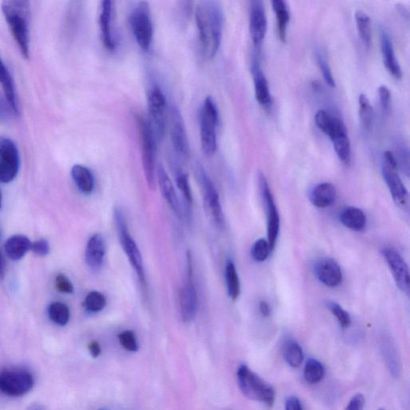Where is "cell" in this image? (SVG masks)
<instances>
[{
    "label": "cell",
    "mask_w": 410,
    "mask_h": 410,
    "mask_svg": "<svg viewBox=\"0 0 410 410\" xmlns=\"http://www.w3.org/2000/svg\"><path fill=\"white\" fill-rule=\"evenodd\" d=\"M200 52L207 59L215 57L222 45L224 15L219 0H200L195 9Z\"/></svg>",
    "instance_id": "cell-1"
},
{
    "label": "cell",
    "mask_w": 410,
    "mask_h": 410,
    "mask_svg": "<svg viewBox=\"0 0 410 410\" xmlns=\"http://www.w3.org/2000/svg\"><path fill=\"white\" fill-rule=\"evenodd\" d=\"M1 9L23 57L29 59L30 21L29 0H3Z\"/></svg>",
    "instance_id": "cell-2"
},
{
    "label": "cell",
    "mask_w": 410,
    "mask_h": 410,
    "mask_svg": "<svg viewBox=\"0 0 410 410\" xmlns=\"http://www.w3.org/2000/svg\"><path fill=\"white\" fill-rule=\"evenodd\" d=\"M237 375L239 387L249 399L265 403L268 406H273L275 402L273 388L251 370L246 365L239 367Z\"/></svg>",
    "instance_id": "cell-3"
},
{
    "label": "cell",
    "mask_w": 410,
    "mask_h": 410,
    "mask_svg": "<svg viewBox=\"0 0 410 410\" xmlns=\"http://www.w3.org/2000/svg\"><path fill=\"white\" fill-rule=\"evenodd\" d=\"M137 125L142 142V164L147 185L151 190H154L156 186V139L148 120L142 116H138Z\"/></svg>",
    "instance_id": "cell-4"
},
{
    "label": "cell",
    "mask_w": 410,
    "mask_h": 410,
    "mask_svg": "<svg viewBox=\"0 0 410 410\" xmlns=\"http://www.w3.org/2000/svg\"><path fill=\"white\" fill-rule=\"evenodd\" d=\"M219 113L215 102L207 96L202 106L200 116L201 148L205 154L211 156L217 149V126Z\"/></svg>",
    "instance_id": "cell-5"
},
{
    "label": "cell",
    "mask_w": 410,
    "mask_h": 410,
    "mask_svg": "<svg viewBox=\"0 0 410 410\" xmlns=\"http://www.w3.org/2000/svg\"><path fill=\"white\" fill-rule=\"evenodd\" d=\"M114 220L121 246L123 248L135 271H136L139 280L142 281V283H145L142 256L136 241H134L130 234V231H128L126 217L120 207H115L114 210Z\"/></svg>",
    "instance_id": "cell-6"
},
{
    "label": "cell",
    "mask_w": 410,
    "mask_h": 410,
    "mask_svg": "<svg viewBox=\"0 0 410 410\" xmlns=\"http://www.w3.org/2000/svg\"><path fill=\"white\" fill-rule=\"evenodd\" d=\"M382 173L394 203L402 210L407 209L408 191L399 176V164H397L395 156L390 151L384 153Z\"/></svg>",
    "instance_id": "cell-7"
},
{
    "label": "cell",
    "mask_w": 410,
    "mask_h": 410,
    "mask_svg": "<svg viewBox=\"0 0 410 410\" xmlns=\"http://www.w3.org/2000/svg\"><path fill=\"white\" fill-rule=\"evenodd\" d=\"M130 22L137 45L144 52H149L153 39V25L148 2L142 1L138 4L132 12Z\"/></svg>",
    "instance_id": "cell-8"
},
{
    "label": "cell",
    "mask_w": 410,
    "mask_h": 410,
    "mask_svg": "<svg viewBox=\"0 0 410 410\" xmlns=\"http://www.w3.org/2000/svg\"><path fill=\"white\" fill-rule=\"evenodd\" d=\"M149 123L156 142H161L166 130L169 110L166 98L158 86L152 88L148 98Z\"/></svg>",
    "instance_id": "cell-9"
},
{
    "label": "cell",
    "mask_w": 410,
    "mask_h": 410,
    "mask_svg": "<svg viewBox=\"0 0 410 410\" xmlns=\"http://www.w3.org/2000/svg\"><path fill=\"white\" fill-rule=\"evenodd\" d=\"M198 178L207 214L219 228H223L224 216L215 186L202 167L198 169Z\"/></svg>",
    "instance_id": "cell-10"
},
{
    "label": "cell",
    "mask_w": 410,
    "mask_h": 410,
    "mask_svg": "<svg viewBox=\"0 0 410 410\" xmlns=\"http://www.w3.org/2000/svg\"><path fill=\"white\" fill-rule=\"evenodd\" d=\"M34 378L23 370H5L0 372V392L11 397L25 395L33 388Z\"/></svg>",
    "instance_id": "cell-11"
},
{
    "label": "cell",
    "mask_w": 410,
    "mask_h": 410,
    "mask_svg": "<svg viewBox=\"0 0 410 410\" xmlns=\"http://www.w3.org/2000/svg\"><path fill=\"white\" fill-rule=\"evenodd\" d=\"M19 168L20 154L16 145L8 138H0V182L13 181Z\"/></svg>",
    "instance_id": "cell-12"
},
{
    "label": "cell",
    "mask_w": 410,
    "mask_h": 410,
    "mask_svg": "<svg viewBox=\"0 0 410 410\" xmlns=\"http://www.w3.org/2000/svg\"><path fill=\"white\" fill-rule=\"evenodd\" d=\"M260 186L267 212L268 243L271 251L276 246L280 232V216L273 195L264 175L260 176Z\"/></svg>",
    "instance_id": "cell-13"
},
{
    "label": "cell",
    "mask_w": 410,
    "mask_h": 410,
    "mask_svg": "<svg viewBox=\"0 0 410 410\" xmlns=\"http://www.w3.org/2000/svg\"><path fill=\"white\" fill-rule=\"evenodd\" d=\"M86 0H69L64 13L62 36L67 44L75 40L81 30Z\"/></svg>",
    "instance_id": "cell-14"
},
{
    "label": "cell",
    "mask_w": 410,
    "mask_h": 410,
    "mask_svg": "<svg viewBox=\"0 0 410 410\" xmlns=\"http://www.w3.org/2000/svg\"><path fill=\"white\" fill-rule=\"evenodd\" d=\"M266 11L263 0H249V32L253 44L258 50L266 36Z\"/></svg>",
    "instance_id": "cell-15"
},
{
    "label": "cell",
    "mask_w": 410,
    "mask_h": 410,
    "mask_svg": "<svg viewBox=\"0 0 410 410\" xmlns=\"http://www.w3.org/2000/svg\"><path fill=\"white\" fill-rule=\"evenodd\" d=\"M193 277L192 258L188 254L187 283L182 287L180 295L181 314L185 322L193 321L198 312V297Z\"/></svg>",
    "instance_id": "cell-16"
},
{
    "label": "cell",
    "mask_w": 410,
    "mask_h": 410,
    "mask_svg": "<svg viewBox=\"0 0 410 410\" xmlns=\"http://www.w3.org/2000/svg\"><path fill=\"white\" fill-rule=\"evenodd\" d=\"M171 139L175 150L183 158H188L190 153L188 135L182 115L178 108L171 107L168 115Z\"/></svg>",
    "instance_id": "cell-17"
},
{
    "label": "cell",
    "mask_w": 410,
    "mask_h": 410,
    "mask_svg": "<svg viewBox=\"0 0 410 410\" xmlns=\"http://www.w3.org/2000/svg\"><path fill=\"white\" fill-rule=\"evenodd\" d=\"M326 135L331 139L336 155L341 162L347 165L350 164L351 162V145L343 121L334 116L332 125Z\"/></svg>",
    "instance_id": "cell-18"
},
{
    "label": "cell",
    "mask_w": 410,
    "mask_h": 410,
    "mask_svg": "<svg viewBox=\"0 0 410 410\" xmlns=\"http://www.w3.org/2000/svg\"><path fill=\"white\" fill-rule=\"evenodd\" d=\"M384 258L393 273L396 284L399 289L409 295V273L406 263L401 254L394 249L385 248L382 251Z\"/></svg>",
    "instance_id": "cell-19"
},
{
    "label": "cell",
    "mask_w": 410,
    "mask_h": 410,
    "mask_svg": "<svg viewBox=\"0 0 410 410\" xmlns=\"http://www.w3.org/2000/svg\"><path fill=\"white\" fill-rule=\"evenodd\" d=\"M114 4L115 0H102L99 18L101 41L103 47L109 52H114L118 46L113 28Z\"/></svg>",
    "instance_id": "cell-20"
},
{
    "label": "cell",
    "mask_w": 410,
    "mask_h": 410,
    "mask_svg": "<svg viewBox=\"0 0 410 410\" xmlns=\"http://www.w3.org/2000/svg\"><path fill=\"white\" fill-rule=\"evenodd\" d=\"M156 181L164 198L166 200L171 209L176 213L177 217L183 218L185 215H183L182 205L178 195L176 194L173 183L166 171L161 164L156 167Z\"/></svg>",
    "instance_id": "cell-21"
},
{
    "label": "cell",
    "mask_w": 410,
    "mask_h": 410,
    "mask_svg": "<svg viewBox=\"0 0 410 410\" xmlns=\"http://www.w3.org/2000/svg\"><path fill=\"white\" fill-rule=\"evenodd\" d=\"M251 72H252L255 97L256 101L262 107L268 108L272 105V96L269 90L267 79L262 71L260 60L258 57L253 59L251 64Z\"/></svg>",
    "instance_id": "cell-22"
},
{
    "label": "cell",
    "mask_w": 410,
    "mask_h": 410,
    "mask_svg": "<svg viewBox=\"0 0 410 410\" xmlns=\"http://www.w3.org/2000/svg\"><path fill=\"white\" fill-rule=\"evenodd\" d=\"M315 273L321 283L330 287L338 286L343 279L341 267L331 258L318 261L315 265Z\"/></svg>",
    "instance_id": "cell-23"
},
{
    "label": "cell",
    "mask_w": 410,
    "mask_h": 410,
    "mask_svg": "<svg viewBox=\"0 0 410 410\" xmlns=\"http://www.w3.org/2000/svg\"><path fill=\"white\" fill-rule=\"evenodd\" d=\"M381 49L383 63L389 74L397 79L402 78L401 66L396 57L393 42L387 30L382 28L380 32Z\"/></svg>",
    "instance_id": "cell-24"
},
{
    "label": "cell",
    "mask_w": 410,
    "mask_h": 410,
    "mask_svg": "<svg viewBox=\"0 0 410 410\" xmlns=\"http://www.w3.org/2000/svg\"><path fill=\"white\" fill-rule=\"evenodd\" d=\"M106 246L105 239L100 234L91 236L88 241L85 260L93 271L100 269L105 261Z\"/></svg>",
    "instance_id": "cell-25"
},
{
    "label": "cell",
    "mask_w": 410,
    "mask_h": 410,
    "mask_svg": "<svg viewBox=\"0 0 410 410\" xmlns=\"http://www.w3.org/2000/svg\"><path fill=\"white\" fill-rule=\"evenodd\" d=\"M336 199V189L331 183H319L310 193L311 203L319 209L333 205Z\"/></svg>",
    "instance_id": "cell-26"
},
{
    "label": "cell",
    "mask_w": 410,
    "mask_h": 410,
    "mask_svg": "<svg viewBox=\"0 0 410 410\" xmlns=\"http://www.w3.org/2000/svg\"><path fill=\"white\" fill-rule=\"evenodd\" d=\"M32 244L26 236L14 235L5 242V253L11 260L19 261L32 249Z\"/></svg>",
    "instance_id": "cell-27"
},
{
    "label": "cell",
    "mask_w": 410,
    "mask_h": 410,
    "mask_svg": "<svg viewBox=\"0 0 410 410\" xmlns=\"http://www.w3.org/2000/svg\"><path fill=\"white\" fill-rule=\"evenodd\" d=\"M0 84L2 85L6 99L16 115L19 114V105L16 94V85L8 67H6L3 59L0 57Z\"/></svg>",
    "instance_id": "cell-28"
},
{
    "label": "cell",
    "mask_w": 410,
    "mask_h": 410,
    "mask_svg": "<svg viewBox=\"0 0 410 410\" xmlns=\"http://www.w3.org/2000/svg\"><path fill=\"white\" fill-rule=\"evenodd\" d=\"M72 177L79 192L91 194L95 188L94 176L91 171L83 165L76 164L72 169Z\"/></svg>",
    "instance_id": "cell-29"
},
{
    "label": "cell",
    "mask_w": 410,
    "mask_h": 410,
    "mask_svg": "<svg viewBox=\"0 0 410 410\" xmlns=\"http://www.w3.org/2000/svg\"><path fill=\"white\" fill-rule=\"evenodd\" d=\"M340 220L346 228L358 232L363 230L367 223L365 212L356 207H346L340 214Z\"/></svg>",
    "instance_id": "cell-30"
},
{
    "label": "cell",
    "mask_w": 410,
    "mask_h": 410,
    "mask_svg": "<svg viewBox=\"0 0 410 410\" xmlns=\"http://www.w3.org/2000/svg\"><path fill=\"white\" fill-rule=\"evenodd\" d=\"M273 9L277 16L278 35L281 42H286L287 29L290 21V14L285 0H271Z\"/></svg>",
    "instance_id": "cell-31"
},
{
    "label": "cell",
    "mask_w": 410,
    "mask_h": 410,
    "mask_svg": "<svg viewBox=\"0 0 410 410\" xmlns=\"http://www.w3.org/2000/svg\"><path fill=\"white\" fill-rule=\"evenodd\" d=\"M355 22L360 40L363 41V45L370 48L372 44V28L371 21L368 15L365 12L358 11L355 13Z\"/></svg>",
    "instance_id": "cell-32"
},
{
    "label": "cell",
    "mask_w": 410,
    "mask_h": 410,
    "mask_svg": "<svg viewBox=\"0 0 410 410\" xmlns=\"http://www.w3.org/2000/svg\"><path fill=\"white\" fill-rule=\"evenodd\" d=\"M225 277L229 296L232 301H236L241 295V284L234 263L231 260L226 264Z\"/></svg>",
    "instance_id": "cell-33"
},
{
    "label": "cell",
    "mask_w": 410,
    "mask_h": 410,
    "mask_svg": "<svg viewBox=\"0 0 410 410\" xmlns=\"http://www.w3.org/2000/svg\"><path fill=\"white\" fill-rule=\"evenodd\" d=\"M326 373L324 365L314 358H309L304 366V376L305 381L309 384L320 382Z\"/></svg>",
    "instance_id": "cell-34"
},
{
    "label": "cell",
    "mask_w": 410,
    "mask_h": 410,
    "mask_svg": "<svg viewBox=\"0 0 410 410\" xmlns=\"http://www.w3.org/2000/svg\"><path fill=\"white\" fill-rule=\"evenodd\" d=\"M194 10V0H177L176 17L179 26L186 28L190 22Z\"/></svg>",
    "instance_id": "cell-35"
},
{
    "label": "cell",
    "mask_w": 410,
    "mask_h": 410,
    "mask_svg": "<svg viewBox=\"0 0 410 410\" xmlns=\"http://www.w3.org/2000/svg\"><path fill=\"white\" fill-rule=\"evenodd\" d=\"M284 357L287 364L293 368H297L304 360L302 347L295 341L287 342L284 348Z\"/></svg>",
    "instance_id": "cell-36"
},
{
    "label": "cell",
    "mask_w": 410,
    "mask_h": 410,
    "mask_svg": "<svg viewBox=\"0 0 410 410\" xmlns=\"http://www.w3.org/2000/svg\"><path fill=\"white\" fill-rule=\"evenodd\" d=\"M48 314L53 322L61 326H66L70 319L69 307L65 304L60 302H55L49 306Z\"/></svg>",
    "instance_id": "cell-37"
},
{
    "label": "cell",
    "mask_w": 410,
    "mask_h": 410,
    "mask_svg": "<svg viewBox=\"0 0 410 410\" xmlns=\"http://www.w3.org/2000/svg\"><path fill=\"white\" fill-rule=\"evenodd\" d=\"M360 124L365 131H370L372 125L373 110L370 100L365 94L359 96Z\"/></svg>",
    "instance_id": "cell-38"
},
{
    "label": "cell",
    "mask_w": 410,
    "mask_h": 410,
    "mask_svg": "<svg viewBox=\"0 0 410 410\" xmlns=\"http://www.w3.org/2000/svg\"><path fill=\"white\" fill-rule=\"evenodd\" d=\"M315 56L317 65L319 67V69L322 73L324 81H326L330 88H335V79L334 78L331 69H330V66L329 64L326 55H324L321 49H317Z\"/></svg>",
    "instance_id": "cell-39"
},
{
    "label": "cell",
    "mask_w": 410,
    "mask_h": 410,
    "mask_svg": "<svg viewBox=\"0 0 410 410\" xmlns=\"http://www.w3.org/2000/svg\"><path fill=\"white\" fill-rule=\"evenodd\" d=\"M84 307L91 313H98L106 305V298L103 293L97 291H93L89 293L84 303Z\"/></svg>",
    "instance_id": "cell-40"
},
{
    "label": "cell",
    "mask_w": 410,
    "mask_h": 410,
    "mask_svg": "<svg viewBox=\"0 0 410 410\" xmlns=\"http://www.w3.org/2000/svg\"><path fill=\"white\" fill-rule=\"evenodd\" d=\"M177 187L186 201V203L191 206L193 202V193L191 190L190 183L188 181V177L186 173H181L176 177Z\"/></svg>",
    "instance_id": "cell-41"
},
{
    "label": "cell",
    "mask_w": 410,
    "mask_h": 410,
    "mask_svg": "<svg viewBox=\"0 0 410 410\" xmlns=\"http://www.w3.org/2000/svg\"><path fill=\"white\" fill-rule=\"evenodd\" d=\"M271 252V247L268 241L264 240V239H260V240L256 241L254 244L252 248V256L256 261L263 262L265 261Z\"/></svg>",
    "instance_id": "cell-42"
},
{
    "label": "cell",
    "mask_w": 410,
    "mask_h": 410,
    "mask_svg": "<svg viewBox=\"0 0 410 410\" xmlns=\"http://www.w3.org/2000/svg\"><path fill=\"white\" fill-rule=\"evenodd\" d=\"M118 338L120 345L127 351L137 352L138 351L137 336L131 330H126V331L120 333Z\"/></svg>",
    "instance_id": "cell-43"
},
{
    "label": "cell",
    "mask_w": 410,
    "mask_h": 410,
    "mask_svg": "<svg viewBox=\"0 0 410 410\" xmlns=\"http://www.w3.org/2000/svg\"><path fill=\"white\" fill-rule=\"evenodd\" d=\"M329 308L331 310L332 314L336 317V319H338L342 328L346 329L351 326V317L340 304L335 302H330L329 304Z\"/></svg>",
    "instance_id": "cell-44"
},
{
    "label": "cell",
    "mask_w": 410,
    "mask_h": 410,
    "mask_svg": "<svg viewBox=\"0 0 410 410\" xmlns=\"http://www.w3.org/2000/svg\"><path fill=\"white\" fill-rule=\"evenodd\" d=\"M334 115L324 110H320L315 115L316 125L324 133L327 134L333 123Z\"/></svg>",
    "instance_id": "cell-45"
},
{
    "label": "cell",
    "mask_w": 410,
    "mask_h": 410,
    "mask_svg": "<svg viewBox=\"0 0 410 410\" xmlns=\"http://www.w3.org/2000/svg\"><path fill=\"white\" fill-rule=\"evenodd\" d=\"M56 287L59 292L67 293L71 295L74 292V287H73L71 280L67 278L64 274H59L56 278Z\"/></svg>",
    "instance_id": "cell-46"
},
{
    "label": "cell",
    "mask_w": 410,
    "mask_h": 410,
    "mask_svg": "<svg viewBox=\"0 0 410 410\" xmlns=\"http://www.w3.org/2000/svg\"><path fill=\"white\" fill-rule=\"evenodd\" d=\"M379 97H380V102L384 113H389L391 106V93L387 87L381 86L378 89Z\"/></svg>",
    "instance_id": "cell-47"
},
{
    "label": "cell",
    "mask_w": 410,
    "mask_h": 410,
    "mask_svg": "<svg viewBox=\"0 0 410 410\" xmlns=\"http://www.w3.org/2000/svg\"><path fill=\"white\" fill-rule=\"evenodd\" d=\"M34 254L40 256H46L50 252V244L46 239H40L32 244V249Z\"/></svg>",
    "instance_id": "cell-48"
},
{
    "label": "cell",
    "mask_w": 410,
    "mask_h": 410,
    "mask_svg": "<svg viewBox=\"0 0 410 410\" xmlns=\"http://www.w3.org/2000/svg\"><path fill=\"white\" fill-rule=\"evenodd\" d=\"M13 114H15L13 109L11 108L7 99L6 98L4 99L0 96V119L7 121L11 118V115Z\"/></svg>",
    "instance_id": "cell-49"
},
{
    "label": "cell",
    "mask_w": 410,
    "mask_h": 410,
    "mask_svg": "<svg viewBox=\"0 0 410 410\" xmlns=\"http://www.w3.org/2000/svg\"><path fill=\"white\" fill-rule=\"evenodd\" d=\"M365 397L363 394H358L355 395L348 403L346 409L348 410H360L364 408Z\"/></svg>",
    "instance_id": "cell-50"
},
{
    "label": "cell",
    "mask_w": 410,
    "mask_h": 410,
    "mask_svg": "<svg viewBox=\"0 0 410 410\" xmlns=\"http://www.w3.org/2000/svg\"><path fill=\"white\" fill-rule=\"evenodd\" d=\"M286 410H301L303 409L302 404L296 397H290L285 401Z\"/></svg>",
    "instance_id": "cell-51"
},
{
    "label": "cell",
    "mask_w": 410,
    "mask_h": 410,
    "mask_svg": "<svg viewBox=\"0 0 410 410\" xmlns=\"http://www.w3.org/2000/svg\"><path fill=\"white\" fill-rule=\"evenodd\" d=\"M89 352L93 358H96L101 354V347L97 341H91L89 345Z\"/></svg>",
    "instance_id": "cell-52"
},
{
    "label": "cell",
    "mask_w": 410,
    "mask_h": 410,
    "mask_svg": "<svg viewBox=\"0 0 410 410\" xmlns=\"http://www.w3.org/2000/svg\"><path fill=\"white\" fill-rule=\"evenodd\" d=\"M261 314L263 317H269L271 314V306L266 302H261L259 306Z\"/></svg>",
    "instance_id": "cell-53"
},
{
    "label": "cell",
    "mask_w": 410,
    "mask_h": 410,
    "mask_svg": "<svg viewBox=\"0 0 410 410\" xmlns=\"http://www.w3.org/2000/svg\"><path fill=\"white\" fill-rule=\"evenodd\" d=\"M5 274V261L1 251H0V278H4Z\"/></svg>",
    "instance_id": "cell-54"
},
{
    "label": "cell",
    "mask_w": 410,
    "mask_h": 410,
    "mask_svg": "<svg viewBox=\"0 0 410 410\" xmlns=\"http://www.w3.org/2000/svg\"><path fill=\"white\" fill-rule=\"evenodd\" d=\"M397 10H399V13L402 14L403 17H405L406 18V19H409V11L405 7H403V6L399 4L397 6Z\"/></svg>",
    "instance_id": "cell-55"
},
{
    "label": "cell",
    "mask_w": 410,
    "mask_h": 410,
    "mask_svg": "<svg viewBox=\"0 0 410 410\" xmlns=\"http://www.w3.org/2000/svg\"><path fill=\"white\" fill-rule=\"evenodd\" d=\"M2 207V194L1 192H0V209H1Z\"/></svg>",
    "instance_id": "cell-56"
}]
</instances>
